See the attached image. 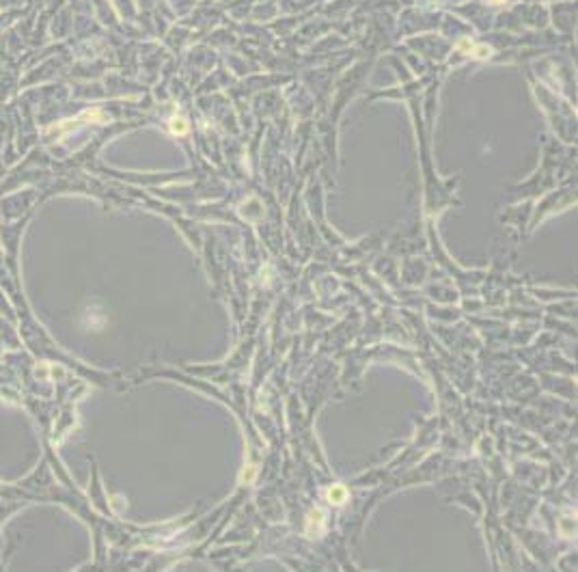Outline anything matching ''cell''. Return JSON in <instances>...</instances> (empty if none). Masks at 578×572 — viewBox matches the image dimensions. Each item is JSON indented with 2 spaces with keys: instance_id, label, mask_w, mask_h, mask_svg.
Instances as JSON below:
<instances>
[{
  "instance_id": "obj_1",
  "label": "cell",
  "mask_w": 578,
  "mask_h": 572,
  "mask_svg": "<svg viewBox=\"0 0 578 572\" xmlns=\"http://www.w3.org/2000/svg\"><path fill=\"white\" fill-rule=\"evenodd\" d=\"M328 499H330V503L341 505L345 499H348V490H345L343 486H332L330 490H328Z\"/></svg>"
},
{
  "instance_id": "obj_2",
  "label": "cell",
  "mask_w": 578,
  "mask_h": 572,
  "mask_svg": "<svg viewBox=\"0 0 578 572\" xmlns=\"http://www.w3.org/2000/svg\"><path fill=\"white\" fill-rule=\"evenodd\" d=\"M313 525H317L315 533H319L321 531V525H324V512H321V510H315V512H311V514H309V527H307L309 533H311Z\"/></svg>"
},
{
  "instance_id": "obj_4",
  "label": "cell",
  "mask_w": 578,
  "mask_h": 572,
  "mask_svg": "<svg viewBox=\"0 0 578 572\" xmlns=\"http://www.w3.org/2000/svg\"><path fill=\"white\" fill-rule=\"evenodd\" d=\"M490 2H494V4H498V2H503V0H490Z\"/></svg>"
},
{
  "instance_id": "obj_3",
  "label": "cell",
  "mask_w": 578,
  "mask_h": 572,
  "mask_svg": "<svg viewBox=\"0 0 578 572\" xmlns=\"http://www.w3.org/2000/svg\"><path fill=\"white\" fill-rule=\"evenodd\" d=\"M171 130H173V134H186L188 132V123L183 121L181 117H173L171 119Z\"/></svg>"
}]
</instances>
